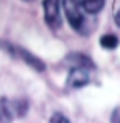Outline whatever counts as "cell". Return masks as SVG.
Segmentation results:
<instances>
[{"label":"cell","mask_w":120,"mask_h":123,"mask_svg":"<svg viewBox=\"0 0 120 123\" xmlns=\"http://www.w3.org/2000/svg\"><path fill=\"white\" fill-rule=\"evenodd\" d=\"M0 46H2V49H5L10 56L21 59L23 62H27L28 66L33 67L35 71H38V72H43V71H45V67H46L45 62L38 56H35V54H31L30 51H27L25 48H20V46H17V44L7 43V41H0Z\"/></svg>","instance_id":"1"},{"label":"cell","mask_w":120,"mask_h":123,"mask_svg":"<svg viewBox=\"0 0 120 123\" xmlns=\"http://www.w3.org/2000/svg\"><path fill=\"white\" fill-rule=\"evenodd\" d=\"M63 8L67 23L73 26V30L79 33H86V17L84 10L79 5V0H63Z\"/></svg>","instance_id":"2"},{"label":"cell","mask_w":120,"mask_h":123,"mask_svg":"<svg viewBox=\"0 0 120 123\" xmlns=\"http://www.w3.org/2000/svg\"><path fill=\"white\" fill-rule=\"evenodd\" d=\"M45 21L51 30L61 28V0H43Z\"/></svg>","instance_id":"3"},{"label":"cell","mask_w":120,"mask_h":123,"mask_svg":"<svg viewBox=\"0 0 120 123\" xmlns=\"http://www.w3.org/2000/svg\"><path fill=\"white\" fill-rule=\"evenodd\" d=\"M91 82V69L87 67H74L69 71L67 85L71 89H81Z\"/></svg>","instance_id":"4"},{"label":"cell","mask_w":120,"mask_h":123,"mask_svg":"<svg viewBox=\"0 0 120 123\" xmlns=\"http://www.w3.org/2000/svg\"><path fill=\"white\" fill-rule=\"evenodd\" d=\"M15 100H10L7 97H0V123H12L17 117Z\"/></svg>","instance_id":"5"},{"label":"cell","mask_w":120,"mask_h":123,"mask_svg":"<svg viewBox=\"0 0 120 123\" xmlns=\"http://www.w3.org/2000/svg\"><path fill=\"white\" fill-rule=\"evenodd\" d=\"M64 64L69 66L71 69L74 67H87V69H94V62L91 57H87L86 54H81V53H73L64 59Z\"/></svg>","instance_id":"6"},{"label":"cell","mask_w":120,"mask_h":123,"mask_svg":"<svg viewBox=\"0 0 120 123\" xmlns=\"http://www.w3.org/2000/svg\"><path fill=\"white\" fill-rule=\"evenodd\" d=\"M104 3H105V0H79L81 8H82L86 13H91V15L99 13V12L104 8Z\"/></svg>","instance_id":"7"},{"label":"cell","mask_w":120,"mask_h":123,"mask_svg":"<svg viewBox=\"0 0 120 123\" xmlns=\"http://www.w3.org/2000/svg\"><path fill=\"white\" fill-rule=\"evenodd\" d=\"M119 44V38L115 35H104L100 38V46L105 49H115Z\"/></svg>","instance_id":"8"},{"label":"cell","mask_w":120,"mask_h":123,"mask_svg":"<svg viewBox=\"0 0 120 123\" xmlns=\"http://www.w3.org/2000/svg\"><path fill=\"white\" fill-rule=\"evenodd\" d=\"M49 123H71L67 120V117H64L63 113H54L49 118Z\"/></svg>","instance_id":"9"},{"label":"cell","mask_w":120,"mask_h":123,"mask_svg":"<svg viewBox=\"0 0 120 123\" xmlns=\"http://www.w3.org/2000/svg\"><path fill=\"white\" fill-rule=\"evenodd\" d=\"M110 123H120V107H119V108H115V110L112 112Z\"/></svg>","instance_id":"10"},{"label":"cell","mask_w":120,"mask_h":123,"mask_svg":"<svg viewBox=\"0 0 120 123\" xmlns=\"http://www.w3.org/2000/svg\"><path fill=\"white\" fill-rule=\"evenodd\" d=\"M115 23H117V25L120 26V8H119V12L115 13Z\"/></svg>","instance_id":"11"},{"label":"cell","mask_w":120,"mask_h":123,"mask_svg":"<svg viewBox=\"0 0 120 123\" xmlns=\"http://www.w3.org/2000/svg\"><path fill=\"white\" fill-rule=\"evenodd\" d=\"M25 2H31V0H25Z\"/></svg>","instance_id":"12"}]
</instances>
